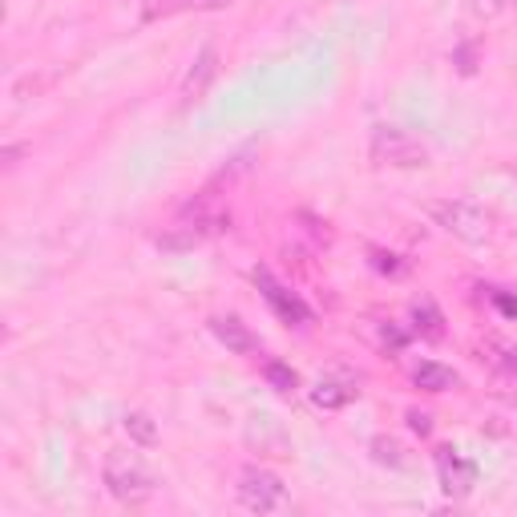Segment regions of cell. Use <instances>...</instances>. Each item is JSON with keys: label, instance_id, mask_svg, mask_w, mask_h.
<instances>
[{"label": "cell", "instance_id": "30bf717a", "mask_svg": "<svg viewBox=\"0 0 517 517\" xmlns=\"http://www.w3.org/2000/svg\"><path fill=\"white\" fill-rule=\"evenodd\" d=\"M412 384H417L421 392H449V388H461V376L437 360H425L412 368Z\"/></svg>", "mask_w": 517, "mask_h": 517}, {"label": "cell", "instance_id": "2e32d148", "mask_svg": "<svg viewBox=\"0 0 517 517\" xmlns=\"http://www.w3.org/2000/svg\"><path fill=\"white\" fill-rule=\"evenodd\" d=\"M372 453H376V461H384V465H392V469H400L404 465V453H400V445L396 441H372Z\"/></svg>", "mask_w": 517, "mask_h": 517}, {"label": "cell", "instance_id": "7402d4cb", "mask_svg": "<svg viewBox=\"0 0 517 517\" xmlns=\"http://www.w3.org/2000/svg\"><path fill=\"white\" fill-rule=\"evenodd\" d=\"M384 344H392V348H404V332H396V328H384Z\"/></svg>", "mask_w": 517, "mask_h": 517}, {"label": "cell", "instance_id": "ba28073f", "mask_svg": "<svg viewBox=\"0 0 517 517\" xmlns=\"http://www.w3.org/2000/svg\"><path fill=\"white\" fill-rule=\"evenodd\" d=\"M211 332H215L231 352H239V356H251V352L259 348V340L251 336V328H247L239 316H215V320H211Z\"/></svg>", "mask_w": 517, "mask_h": 517}, {"label": "cell", "instance_id": "7a4b0ae2", "mask_svg": "<svg viewBox=\"0 0 517 517\" xmlns=\"http://www.w3.org/2000/svg\"><path fill=\"white\" fill-rule=\"evenodd\" d=\"M101 477H106L110 493H114L122 505H142V501H150L154 489H158V481H154V473L146 469V461H142L138 453H130V449H110Z\"/></svg>", "mask_w": 517, "mask_h": 517}, {"label": "cell", "instance_id": "5b68a950", "mask_svg": "<svg viewBox=\"0 0 517 517\" xmlns=\"http://www.w3.org/2000/svg\"><path fill=\"white\" fill-rule=\"evenodd\" d=\"M429 219L445 227L449 235L465 243H485L489 239V215L477 211L473 202H429Z\"/></svg>", "mask_w": 517, "mask_h": 517}, {"label": "cell", "instance_id": "ffe728a7", "mask_svg": "<svg viewBox=\"0 0 517 517\" xmlns=\"http://www.w3.org/2000/svg\"><path fill=\"white\" fill-rule=\"evenodd\" d=\"M372 267L376 271H388V275H400L404 271V263L396 255H384V251H372Z\"/></svg>", "mask_w": 517, "mask_h": 517}, {"label": "cell", "instance_id": "277c9868", "mask_svg": "<svg viewBox=\"0 0 517 517\" xmlns=\"http://www.w3.org/2000/svg\"><path fill=\"white\" fill-rule=\"evenodd\" d=\"M372 162L376 166H396V170H417V166L429 162V150L412 134L396 130V126H376V134H372Z\"/></svg>", "mask_w": 517, "mask_h": 517}, {"label": "cell", "instance_id": "3957f363", "mask_svg": "<svg viewBox=\"0 0 517 517\" xmlns=\"http://www.w3.org/2000/svg\"><path fill=\"white\" fill-rule=\"evenodd\" d=\"M235 493H239V505L251 509V513H275V509H287L291 505L287 501V485L271 469H259V465H247L239 473Z\"/></svg>", "mask_w": 517, "mask_h": 517}, {"label": "cell", "instance_id": "d6986e66", "mask_svg": "<svg viewBox=\"0 0 517 517\" xmlns=\"http://www.w3.org/2000/svg\"><path fill=\"white\" fill-rule=\"evenodd\" d=\"M485 291H489V299L501 307L505 316H513V320H517V295H509V291H501V287H485Z\"/></svg>", "mask_w": 517, "mask_h": 517}, {"label": "cell", "instance_id": "9c48e42d", "mask_svg": "<svg viewBox=\"0 0 517 517\" xmlns=\"http://www.w3.org/2000/svg\"><path fill=\"white\" fill-rule=\"evenodd\" d=\"M215 73H219V53H215V49H202V53H198V61H194V69H190V73H186V81H182V97H186V101L202 97V93H206V85L215 81Z\"/></svg>", "mask_w": 517, "mask_h": 517}, {"label": "cell", "instance_id": "e0dca14e", "mask_svg": "<svg viewBox=\"0 0 517 517\" xmlns=\"http://www.w3.org/2000/svg\"><path fill=\"white\" fill-rule=\"evenodd\" d=\"M489 352H493V364H501L505 372H517V348H509L501 340H489Z\"/></svg>", "mask_w": 517, "mask_h": 517}, {"label": "cell", "instance_id": "44dd1931", "mask_svg": "<svg viewBox=\"0 0 517 517\" xmlns=\"http://www.w3.org/2000/svg\"><path fill=\"white\" fill-rule=\"evenodd\" d=\"M408 429L421 433V437H429V433H433V421L425 417V412H408Z\"/></svg>", "mask_w": 517, "mask_h": 517}, {"label": "cell", "instance_id": "5bb4252c", "mask_svg": "<svg viewBox=\"0 0 517 517\" xmlns=\"http://www.w3.org/2000/svg\"><path fill=\"white\" fill-rule=\"evenodd\" d=\"M126 433L138 441V445H154L158 441V429H154V421L146 417V412H126Z\"/></svg>", "mask_w": 517, "mask_h": 517}, {"label": "cell", "instance_id": "8fae6325", "mask_svg": "<svg viewBox=\"0 0 517 517\" xmlns=\"http://www.w3.org/2000/svg\"><path fill=\"white\" fill-rule=\"evenodd\" d=\"M412 328H417L425 340H441L445 336V316L433 299H417L412 303Z\"/></svg>", "mask_w": 517, "mask_h": 517}, {"label": "cell", "instance_id": "ac0fdd59", "mask_svg": "<svg viewBox=\"0 0 517 517\" xmlns=\"http://www.w3.org/2000/svg\"><path fill=\"white\" fill-rule=\"evenodd\" d=\"M505 9H509V0H469V13L473 17H485V21L489 17H501Z\"/></svg>", "mask_w": 517, "mask_h": 517}, {"label": "cell", "instance_id": "9a60e30c", "mask_svg": "<svg viewBox=\"0 0 517 517\" xmlns=\"http://www.w3.org/2000/svg\"><path fill=\"white\" fill-rule=\"evenodd\" d=\"M263 376L271 380V388H275V392H291V388L299 384V376H295L287 364H279V360H271V364L263 368Z\"/></svg>", "mask_w": 517, "mask_h": 517}, {"label": "cell", "instance_id": "7c38bea8", "mask_svg": "<svg viewBox=\"0 0 517 517\" xmlns=\"http://www.w3.org/2000/svg\"><path fill=\"white\" fill-rule=\"evenodd\" d=\"M360 396V388L356 384H344V380H320L316 388H312V400L320 404V408H344L348 400H356Z\"/></svg>", "mask_w": 517, "mask_h": 517}, {"label": "cell", "instance_id": "4fadbf2b", "mask_svg": "<svg viewBox=\"0 0 517 517\" xmlns=\"http://www.w3.org/2000/svg\"><path fill=\"white\" fill-rule=\"evenodd\" d=\"M186 9H206V0H142L146 21H162V17H174V13H186Z\"/></svg>", "mask_w": 517, "mask_h": 517}, {"label": "cell", "instance_id": "52a82bcc", "mask_svg": "<svg viewBox=\"0 0 517 517\" xmlns=\"http://www.w3.org/2000/svg\"><path fill=\"white\" fill-rule=\"evenodd\" d=\"M437 477H441V489L449 497H469L473 485H477V465L461 453V449H437Z\"/></svg>", "mask_w": 517, "mask_h": 517}, {"label": "cell", "instance_id": "8992f818", "mask_svg": "<svg viewBox=\"0 0 517 517\" xmlns=\"http://www.w3.org/2000/svg\"><path fill=\"white\" fill-rule=\"evenodd\" d=\"M251 279H255L259 295L267 299V307H271V312H275L283 324H291V328L312 324V307H307V303L299 299V291H291L287 283H279V279L271 275V267H255V271H251Z\"/></svg>", "mask_w": 517, "mask_h": 517}, {"label": "cell", "instance_id": "6da1fadb", "mask_svg": "<svg viewBox=\"0 0 517 517\" xmlns=\"http://www.w3.org/2000/svg\"><path fill=\"white\" fill-rule=\"evenodd\" d=\"M231 227V206L219 198V190L215 186H206V190H198L182 211L174 215V223L158 235V247L162 251H194V247H202L206 239H215V235H223Z\"/></svg>", "mask_w": 517, "mask_h": 517}]
</instances>
